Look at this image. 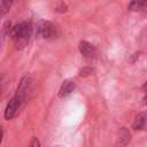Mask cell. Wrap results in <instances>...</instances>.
I'll list each match as a JSON object with an SVG mask.
<instances>
[{
    "mask_svg": "<svg viewBox=\"0 0 147 147\" xmlns=\"http://www.w3.org/2000/svg\"><path fill=\"white\" fill-rule=\"evenodd\" d=\"M32 33V26L29 22H21L13 29V38L17 47H23Z\"/></svg>",
    "mask_w": 147,
    "mask_h": 147,
    "instance_id": "6da1fadb",
    "label": "cell"
},
{
    "mask_svg": "<svg viewBox=\"0 0 147 147\" xmlns=\"http://www.w3.org/2000/svg\"><path fill=\"white\" fill-rule=\"evenodd\" d=\"M21 103H22V101L15 95V96L9 101V103H8L7 107H6V110H5V118H6V119H11V118L16 115V113L18 111V109H20V107H21Z\"/></svg>",
    "mask_w": 147,
    "mask_h": 147,
    "instance_id": "7a4b0ae2",
    "label": "cell"
},
{
    "mask_svg": "<svg viewBox=\"0 0 147 147\" xmlns=\"http://www.w3.org/2000/svg\"><path fill=\"white\" fill-rule=\"evenodd\" d=\"M38 32L42 38L48 39L54 36L55 28L51 22H40V24L38 25Z\"/></svg>",
    "mask_w": 147,
    "mask_h": 147,
    "instance_id": "3957f363",
    "label": "cell"
},
{
    "mask_svg": "<svg viewBox=\"0 0 147 147\" xmlns=\"http://www.w3.org/2000/svg\"><path fill=\"white\" fill-rule=\"evenodd\" d=\"M1 139H2V127L0 126V142H1Z\"/></svg>",
    "mask_w": 147,
    "mask_h": 147,
    "instance_id": "8fae6325",
    "label": "cell"
},
{
    "mask_svg": "<svg viewBox=\"0 0 147 147\" xmlns=\"http://www.w3.org/2000/svg\"><path fill=\"white\" fill-rule=\"evenodd\" d=\"M133 127L138 130H146L147 129V113L139 114L133 123Z\"/></svg>",
    "mask_w": 147,
    "mask_h": 147,
    "instance_id": "8992f818",
    "label": "cell"
},
{
    "mask_svg": "<svg viewBox=\"0 0 147 147\" xmlns=\"http://www.w3.org/2000/svg\"><path fill=\"white\" fill-rule=\"evenodd\" d=\"M129 8L133 11H140L147 8V0H131Z\"/></svg>",
    "mask_w": 147,
    "mask_h": 147,
    "instance_id": "52a82bcc",
    "label": "cell"
},
{
    "mask_svg": "<svg viewBox=\"0 0 147 147\" xmlns=\"http://www.w3.org/2000/svg\"><path fill=\"white\" fill-rule=\"evenodd\" d=\"M144 90H145V92H146V96H145V99H144V100H145V103L147 105V83L144 85Z\"/></svg>",
    "mask_w": 147,
    "mask_h": 147,
    "instance_id": "30bf717a",
    "label": "cell"
},
{
    "mask_svg": "<svg viewBox=\"0 0 147 147\" xmlns=\"http://www.w3.org/2000/svg\"><path fill=\"white\" fill-rule=\"evenodd\" d=\"M30 146H39V142H38L37 138H33L32 142H30Z\"/></svg>",
    "mask_w": 147,
    "mask_h": 147,
    "instance_id": "9c48e42d",
    "label": "cell"
},
{
    "mask_svg": "<svg viewBox=\"0 0 147 147\" xmlns=\"http://www.w3.org/2000/svg\"><path fill=\"white\" fill-rule=\"evenodd\" d=\"M74 88H75V83H74L72 80H70V79L64 80V82L62 83L61 87H60V91H59L60 98H64V96L69 95V94L74 91Z\"/></svg>",
    "mask_w": 147,
    "mask_h": 147,
    "instance_id": "5b68a950",
    "label": "cell"
},
{
    "mask_svg": "<svg viewBox=\"0 0 147 147\" xmlns=\"http://www.w3.org/2000/svg\"><path fill=\"white\" fill-rule=\"evenodd\" d=\"M79 51H80V53H82L85 57H87V59L94 57V55H95V53H96L95 47H94L92 44L87 42V41H80V44H79Z\"/></svg>",
    "mask_w": 147,
    "mask_h": 147,
    "instance_id": "277c9868",
    "label": "cell"
},
{
    "mask_svg": "<svg viewBox=\"0 0 147 147\" xmlns=\"http://www.w3.org/2000/svg\"><path fill=\"white\" fill-rule=\"evenodd\" d=\"M11 2H13V0H1V3H0V15H3L5 13L8 11L9 7L11 6Z\"/></svg>",
    "mask_w": 147,
    "mask_h": 147,
    "instance_id": "ba28073f",
    "label": "cell"
}]
</instances>
